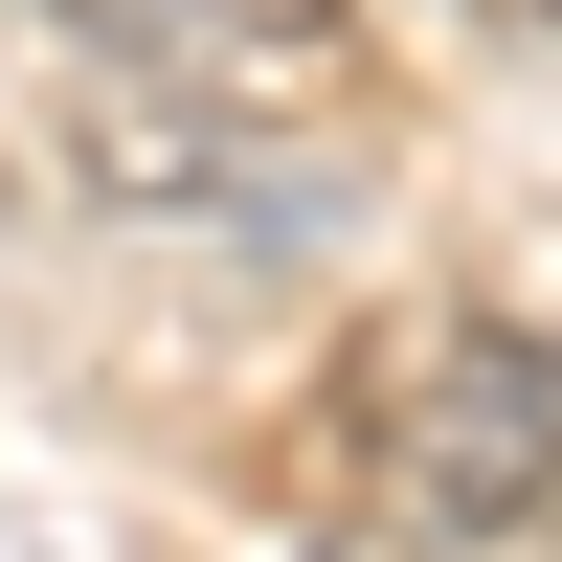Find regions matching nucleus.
<instances>
[{
  "label": "nucleus",
  "mask_w": 562,
  "mask_h": 562,
  "mask_svg": "<svg viewBox=\"0 0 562 562\" xmlns=\"http://www.w3.org/2000/svg\"><path fill=\"white\" fill-rule=\"evenodd\" d=\"M360 473H383L405 540H518L562 495V338L518 315H428V338H383V383H360Z\"/></svg>",
  "instance_id": "nucleus-1"
}]
</instances>
